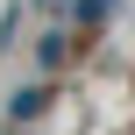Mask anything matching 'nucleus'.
<instances>
[{
  "instance_id": "1",
  "label": "nucleus",
  "mask_w": 135,
  "mask_h": 135,
  "mask_svg": "<svg viewBox=\"0 0 135 135\" xmlns=\"http://www.w3.org/2000/svg\"><path fill=\"white\" fill-rule=\"evenodd\" d=\"M50 100H57V85H50V78H28V85L7 93V121H14V128H21V121H43Z\"/></svg>"
},
{
  "instance_id": "2",
  "label": "nucleus",
  "mask_w": 135,
  "mask_h": 135,
  "mask_svg": "<svg viewBox=\"0 0 135 135\" xmlns=\"http://www.w3.org/2000/svg\"><path fill=\"white\" fill-rule=\"evenodd\" d=\"M64 57H71V28H43L36 36V71L50 78V71H64Z\"/></svg>"
},
{
  "instance_id": "3",
  "label": "nucleus",
  "mask_w": 135,
  "mask_h": 135,
  "mask_svg": "<svg viewBox=\"0 0 135 135\" xmlns=\"http://www.w3.org/2000/svg\"><path fill=\"white\" fill-rule=\"evenodd\" d=\"M121 0H71V14H78V28H100L107 14H114Z\"/></svg>"
}]
</instances>
